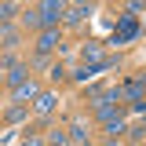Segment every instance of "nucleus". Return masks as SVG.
I'll list each match as a JSON object with an SVG mask.
<instances>
[{
  "instance_id": "1",
  "label": "nucleus",
  "mask_w": 146,
  "mask_h": 146,
  "mask_svg": "<svg viewBox=\"0 0 146 146\" xmlns=\"http://www.w3.org/2000/svg\"><path fill=\"white\" fill-rule=\"evenodd\" d=\"M66 7H70V0H40V22H44V29H58V22L66 15Z\"/></svg>"
},
{
  "instance_id": "2",
  "label": "nucleus",
  "mask_w": 146,
  "mask_h": 146,
  "mask_svg": "<svg viewBox=\"0 0 146 146\" xmlns=\"http://www.w3.org/2000/svg\"><path fill=\"white\" fill-rule=\"evenodd\" d=\"M139 33V22H135V15H124V22L113 29V36H110V44H124V40H131V36Z\"/></svg>"
},
{
  "instance_id": "3",
  "label": "nucleus",
  "mask_w": 146,
  "mask_h": 146,
  "mask_svg": "<svg viewBox=\"0 0 146 146\" xmlns=\"http://www.w3.org/2000/svg\"><path fill=\"white\" fill-rule=\"evenodd\" d=\"M58 48V29H40V36H36V51L40 55H48Z\"/></svg>"
},
{
  "instance_id": "4",
  "label": "nucleus",
  "mask_w": 146,
  "mask_h": 146,
  "mask_svg": "<svg viewBox=\"0 0 146 146\" xmlns=\"http://www.w3.org/2000/svg\"><path fill=\"white\" fill-rule=\"evenodd\" d=\"M84 15H88V4H73V7H66L62 22H66V26H80V22H84Z\"/></svg>"
},
{
  "instance_id": "5",
  "label": "nucleus",
  "mask_w": 146,
  "mask_h": 146,
  "mask_svg": "<svg viewBox=\"0 0 146 146\" xmlns=\"http://www.w3.org/2000/svg\"><path fill=\"white\" fill-rule=\"evenodd\" d=\"M4 80H7V84H11V88H18V84H22V80H29V70H26V66H7V77H4Z\"/></svg>"
},
{
  "instance_id": "6",
  "label": "nucleus",
  "mask_w": 146,
  "mask_h": 146,
  "mask_svg": "<svg viewBox=\"0 0 146 146\" xmlns=\"http://www.w3.org/2000/svg\"><path fill=\"white\" fill-rule=\"evenodd\" d=\"M33 110L40 113V117H44V113H51V110H55V95H51V91H40V95H36V102H33Z\"/></svg>"
},
{
  "instance_id": "7",
  "label": "nucleus",
  "mask_w": 146,
  "mask_h": 146,
  "mask_svg": "<svg viewBox=\"0 0 146 146\" xmlns=\"http://www.w3.org/2000/svg\"><path fill=\"white\" fill-rule=\"evenodd\" d=\"M36 95H40V84L36 80H22L15 88V99H36Z\"/></svg>"
},
{
  "instance_id": "8",
  "label": "nucleus",
  "mask_w": 146,
  "mask_h": 146,
  "mask_svg": "<svg viewBox=\"0 0 146 146\" xmlns=\"http://www.w3.org/2000/svg\"><path fill=\"white\" fill-rule=\"evenodd\" d=\"M84 66H99V62H102V58H106V55H102V48H99V44H88V48H84Z\"/></svg>"
},
{
  "instance_id": "9",
  "label": "nucleus",
  "mask_w": 146,
  "mask_h": 146,
  "mask_svg": "<svg viewBox=\"0 0 146 146\" xmlns=\"http://www.w3.org/2000/svg\"><path fill=\"white\" fill-rule=\"evenodd\" d=\"M124 99H143V80H128L124 88H121Z\"/></svg>"
},
{
  "instance_id": "10",
  "label": "nucleus",
  "mask_w": 146,
  "mask_h": 146,
  "mask_svg": "<svg viewBox=\"0 0 146 146\" xmlns=\"http://www.w3.org/2000/svg\"><path fill=\"white\" fill-rule=\"evenodd\" d=\"M102 124H106V135H110V139H117V135L124 131V117H113V121H102Z\"/></svg>"
},
{
  "instance_id": "11",
  "label": "nucleus",
  "mask_w": 146,
  "mask_h": 146,
  "mask_svg": "<svg viewBox=\"0 0 146 146\" xmlns=\"http://www.w3.org/2000/svg\"><path fill=\"white\" fill-rule=\"evenodd\" d=\"M22 18H26V26H29V29H44V22H40V11H36V7H33V11H26Z\"/></svg>"
},
{
  "instance_id": "12",
  "label": "nucleus",
  "mask_w": 146,
  "mask_h": 146,
  "mask_svg": "<svg viewBox=\"0 0 146 146\" xmlns=\"http://www.w3.org/2000/svg\"><path fill=\"white\" fill-rule=\"evenodd\" d=\"M15 40H18V33L11 29V26H4V29H0V44H4V48H11Z\"/></svg>"
},
{
  "instance_id": "13",
  "label": "nucleus",
  "mask_w": 146,
  "mask_h": 146,
  "mask_svg": "<svg viewBox=\"0 0 146 146\" xmlns=\"http://www.w3.org/2000/svg\"><path fill=\"white\" fill-rule=\"evenodd\" d=\"M15 18V4H0V22H11Z\"/></svg>"
},
{
  "instance_id": "14",
  "label": "nucleus",
  "mask_w": 146,
  "mask_h": 146,
  "mask_svg": "<svg viewBox=\"0 0 146 146\" xmlns=\"http://www.w3.org/2000/svg\"><path fill=\"white\" fill-rule=\"evenodd\" d=\"M22 117H26V106H11L7 110V121H22Z\"/></svg>"
},
{
  "instance_id": "15",
  "label": "nucleus",
  "mask_w": 146,
  "mask_h": 146,
  "mask_svg": "<svg viewBox=\"0 0 146 146\" xmlns=\"http://www.w3.org/2000/svg\"><path fill=\"white\" fill-rule=\"evenodd\" d=\"M73 77H77V80H91V77H95V70H91V66H80Z\"/></svg>"
},
{
  "instance_id": "16",
  "label": "nucleus",
  "mask_w": 146,
  "mask_h": 146,
  "mask_svg": "<svg viewBox=\"0 0 146 146\" xmlns=\"http://www.w3.org/2000/svg\"><path fill=\"white\" fill-rule=\"evenodd\" d=\"M48 139H51V146H66V131H51Z\"/></svg>"
},
{
  "instance_id": "17",
  "label": "nucleus",
  "mask_w": 146,
  "mask_h": 146,
  "mask_svg": "<svg viewBox=\"0 0 146 146\" xmlns=\"http://www.w3.org/2000/svg\"><path fill=\"white\" fill-rule=\"evenodd\" d=\"M22 146H44V143H40L36 135H26V139H22Z\"/></svg>"
},
{
  "instance_id": "18",
  "label": "nucleus",
  "mask_w": 146,
  "mask_h": 146,
  "mask_svg": "<svg viewBox=\"0 0 146 146\" xmlns=\"http://www.w3.org/2000/svg\"><path fill=\"white\" fill-rule=\"evenodd\" d=\"M106 146H121V143H117V139H110V143H106Z\"/></svg>"
},
{
  "instance_id": "19",
  "label": "nucleus",
  "mask_w": 146,
  "mask_h": 146,
  "mask_svg": "<svg viewBox=\"0 0 146 146\" xmlns=\"http://www.w3.org/2000/svg\"><path fill=\"white\" fill-rule=\"evenodd\" d=\"M70 4H88V0H70Z\"/></svg>"
}]
</instances>
